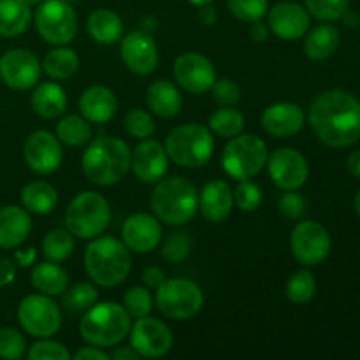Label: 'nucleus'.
Segmentation results:
<instances>
[{"label":"nucleus","mask_w":360,"mask_h":360,"mask_svg":"<svg viewBox=\"0 0 360 360\" xmlns=\"http://www.w3.org/2000/svg\"><path fill=\"white\" fill-rule=\"evenodd\" d=\"M132 267V257L125 243L112 236L91 239L84 250V269L95 285L112 288L127 280Z\"/></svg>","instance_id":"obj_3"},{"label":"nucleus","mask_w":360,"mask_h":360,"mask_svg":"<svg viewBox=\"0 0 360 360\" xmlns=\"http://www.w3.org/2000/svg\"><path fill=\"white\" fill-rule=\"evenodd\" d=\"M315 292V276L308 269H301L292 274L287 280V287H285V294H287L288 301H292L294 304H306V302L311 301Z\"/></svg>","instance_id":"obj_37"},{"label":"nucleus","mask_w":360,"mask_h":360,"mask_svg":"<svg viewBox=\"0 0 360 360\" xmlns=\"http://www.w3.org/2000/svg\"><path fill=\"white\" fill-rule=\"evenodd\" d=\"M32 231V218L23 206L0 210V248L13 250L23 245Z\"/></svg>","instance_id":"obj_25"},{"label":"nucleus","mask_w":360,"mask_h":360,"mask_svg":"<svg viewBox=\"0 0 360 360\" xmlns=\"http://www.w3.org/2000/svg\"><path fill=\"white\" fill-rule=\"evenodd\" d=\"M309 125L323 144L345 148L360 137V102L345 90H329L313 101Z\"/></svg>","instance_id":"obj_1"},{"label":"nucleus","mask_w":360,"mask_h":360,"mask_svg":"<svg viewBox=\"0 0 360 360\" xmlns=\"http://www.w3.org/2000/svg\"><path fill=\"white\" fill-rule=\"evenodd\" d=\"M111 221V207L104 195L81 192L65 211V227L74 238L94 239L104 234Z\"/></svg>","instance_id":"obj_7"},{"label":"nucleus","mask_w":360,"mask_h":360,"mask_svg":"<svg viewBox=\"0 0 360 360\" xmlns=\"http://www.w3.org/2000/svg\"><path fill=\"white\" fill-rule=\"evenodd\" d=\"M32 109L37 116L44 120H55L63 115L67 108L65 90L55 81H44L35 84L30 98Z\"/></svg>","instance_id":"obj_27"},{"label":"nucleus","mask_w":360,"mask_h":360,"mask_svg":"<svg viewBox=\"0 0 360 360\" xmlns=\"http://www.w3.org/2000/svg\"><path fill=\"white\" fill-rule=\"evenodd\" d=\"M35 259H37V250L34 246L20 248L14 252V264H16V267H21V269H27V267L34 266Z\"/></svg>","instance_id":"obj_50"},{"label":"nucleus","mask_w":360,"mask_h":360,"mask_svg":"<svg viewBox=\"0 0 360 360\" xmlns=\"http://www.w3.org/2000/svg\"><path fill=\"white\" fill-rule=\"evenodd\" d=\"M16 280V264L11 259L0 257V287H7Z\"/></svg>","instance_id":"obj_51"},{"label":"nucleus","mask_w":360,"mask_h":360,"mask_svg":"<svg viewBox=\"0 0 360 360\" xmlns=\"http://www.w3.org/2000/svg\"><path fill=\"white\" fill-rule=\"evenodd\" d=\"M18 320L28 336L51 338L62 327V311L49 295L30 294L21 299L18 306Z\"/></svg>","instance_id":"obj_11"},{"label":"nucleus","mask_w":360,"mask_h":360,"mask_svg":"<svg viewBox=\"0 0 360 360\" xmlns=\"http://www.w3.org/2000/svg\"><path fill=\"white\" fill-rule=\"evenodd\" d=\"M55 136L58 137L60 143L67 146L79 148L90 143L94 130H91V123L81 115H67L56 122Z\"/></svg>","instance_id":"obj_34"},{"label":"nucleus","mask_w":360,"mask_h":360,"mask_svg":"<svg viewBox=\"0 0 360 360\" xmlns=\"http://www.w3.org/2000/svg\"><path fill=\"white\" fill-rule=\"evenodd\" d=\"M260 125L267 136L285 139L301 132L304 127V112L294 102H276L262 112Z\"/></svg>","instance_id":"obj_22"},{"label":"nucleus","mask_w":360,"mask_h":360,"mask_svg":"<svg viewBox=\"0 0 360 360\" xmlns=\"http://www.w3.org/2000/svg\"><path fill=\"white\" fill-rule=\"evenodd\" d=\"M41 248L46 260L62 264L72 255L76 243H74V236L67 229H53L44 236Z\"/></svg>","instance_id":"obj_36"},{"label":"nucleus","mask_w":360,"mask_h":360,"mask_svg":"<svg viewBox=\"0 0 360 360\" xmlns=\"http://www.w3.org/2000/svg\"><path fill=\"white\" fill-rule=\"evenodd\" d=\"M211 90H213L214 101L220 105H236L241 101V88L227 77L214 81Z\"/></svg>","instance_id":"obj_48"},{"label":"nucleus","mask_w":360,"mask_h":360,"mask_svg":"<svg viewBox=\"0 0 360 360\" xmlns=\"http://www.w3.org/2000/svg\"><path fill=\"white\" fill-rule=\"evenodd\" d=\"M27 357L30 360H69L72 359V355L60 341H53L51 338H41L32 345Z\"/></svg>","instance_id":"obj_45"},{"label":"nucleus","mask_w":360,"mask_h":360,"mask_svg":"<svg viewBox=\"0 0 360 360\" xmlns=\"http://www.w3.org/2000/svg\"><path fill=\"white\" fill-rule=\"evenodd\" d=\"M141 278H143L146 288H155V290H157V288L164 283L165 274L164 271H162V267L148 266L146 269L143 271V274H141Z\"/></svg>","instance_id":"obj_49"},{"label":"nucleus","mask_w":360,"mask_h":360,"mask_svg":"<svg viewBox=\"0 0 360 360\" xmlns=\"http://www.w3.org/2000/svg\"><path fill=\"white\" fill-rule=\"evenodd\" d=\"M130 148L115 136H98L90 141L81 158L84 178L97 186H111L122 181L130 171Z\"/></svg>","instance_id":"obj_2"},{"label":"nucleus","mask_w":360,"mask_h":360,"mask_svg":"<svg viewBox=\"0 0 360 360\" xmlns=\"http://www.w3.org/2000/svg\"><path fill=\"white\" fill-rule=\"evenodd\" d=\"M234 204L245 213H252L262 204V190L252 179H241L234 190Z\"/></svg>","instance_id":"obj_44"},{"label":"nucleus","mask_w":360,"mask_h":360,"mask_svg":"<svg viewBox=\"0 0 360 360\" xmlns=\"http://www.w3.org/2000/svg\"><path fill=\"white\" fill-rule=\"evenodd\" d=\"M72 359L74 360H108L109 354H105L101 347H94V345H90V347L79 348V350L72 355Z\"/></svg>","instance_id":"obj_52"},{"label":"nucleus","mask_w":360,"mask_h":360,"mask_svg":"<svg viewBox=\"0 0 360 360\" xmlns=\"http://www.w3.org/2000/svg\"><path fill=\"white\" fill-rule=\"evenodd\" d=\"M267 172L274 185L283 192L299 190L309 174L308 162L301 151L294 148H278L267 155Z\"/></svg>","instance_id":"obj_14"},{"label":"nucleus","mask_w":360,"mask_h":360,"mask_svg":"<svg viewBox=\"0 0 360 360\" xmlns=\"http://www.w3.org/2000/svg\"><path fill=\"white\" fill-rule=\"evenodd\" d=\"M58 204V192L55 186L48 181H30L21 190V206L28 213L48 214Z\"/></svg>","instance_id":"obj_32"},{"label":"nucleus","mask_w":360,"mask_h":360,"mask_svg":"<svg viewBox=\"0 0 360 360\" xmlns=\"http://www.w3.org/2000/svg\"><path fill=\"white\" fill-rule=\"evenodd\" d=\"M41 74L42 63L30 49L14 48L0 56V79L11 90H30L39 83Z\"/></svg>","instance_id":"obj_13"},{"label":"nucleus","mask_w":360,"mask_h":360,"mask_svg":"<svg viewBox=\"0 0 360 360\" xmlns=\"http://www.w3.org/2000/svg\"><path fill=\"white\" fill-rule=\"evenodd\" d=\"M122 238L127 248L134 253H150L160 245L162 225L155 214H130L122 227Z\"/></svg>","instance_id":"obj_21"},{"label":"nucleus","mask_w":360,"mask_h":360,"mask_svg":"<svg viewBox=\"0 0 360 360\" xmlns=\"http://www.w3.org/2000/svg\"><path fill=\"white\" fill-rule=\"evenodd\" d=\"M32 11L25 0H0V37L13 39L25 34Z\"/></svg>","instance_id":"obj_30"},{"label":"nucleus","mask_w":360,"mask_h":360,"mask_svg":"<svg viewBox=\"0 0 360 360\" xmlns=\"http://www.w3.org/2000/svg\"><path fill=\"white\" fill-rule=\"evenodd\" d=\"M123 127L134 139H148L155 132V120L146 109L134 108L123 118Z\"/></svg>","instance_id":"obj_39"},{"label":"nucleus","mask_w":360,"mask_h":360,"mask_svg":"<svg viewBox=\"0 0 360 360\" xmlns=\"http://www.w3.org/2000/svg\"><path fill=\"white\" fill-rule=\"evenodd\" d=\"M340 30L334 25H319L306 35L304 55L315 62L330 58L340 46Z\"/></svg>","instance_id":"obj_31"},{"label":"nucleus","mask_w":360,"mask_h":360,"mask_svg":"<svg viewBox=\"0 0 360 360\" xmlns=\"http://www.w3.org/2000/svg\"><path fill=\"white\" fill-rule=\"evenodd\" d=\"M155 302L162 315L171 320H190L202 309L204 294L197 283L183 278L164 280L157 288Z\"/></svg>","instance_id":"obj_10"},{"label":"nucleus","mask_w":360,"mask_h":360,"mask_svg":"<svg viewBox=\"0 0 360 360\" xmlns=\"http://www.w3.org/2000/svg\"><path fill=\"white\" fill-rule=\"evenodd\" d=\"M350 0H304V6L311 16L320 21L340 20L348 9Z\"/></svg>","instance_id":"obj_42"},{"label":"nucleus","mask_w":360,"mask_h":360,"mask_svg":"<svg viewBox=\"0 0 360 360\" xmlns=\"http://www.w3.org/2000/svg\"><path fill=\"white\" fill-rule=\"evenodd\" d=\"M207 127H210V130L214 136H220L224 139H232V137L239 136L243 129H245V116H243L241 111L232 108V105H220L210 116Z\"/></svg>","instance_id":"obj_35"},{"label":"nucleus","mask_w":360,"mask_h":360,"mask_svg":"<svg viewBox=\"0 0 360 360\" xmlns=\"http://www.w3.org/2000/svg\"><path fill=\"white\" fill-rule=\"evenodd\" d=\"M347 169L352 176L360 178V151H355V153H352L350 157H348Z\"/></svg>","instance_id":"obj_56"},{"label":"nucleus","mask_w":360,"mask_h":360,"mask_svg":"<svg viewBox=\"0 0 360 360\" xmlns=\"http://www.w3.org/2000/svg\"><path fill=\"white\" fill-rule=\"evenodd\" d=\"M111 359H115V360H137L141 357L132 347H118L111 354Z\"/></svg>","instance_id":"obj_55"},{"label":"nucleus","mask_w":360,"mask_h":360,"mask_svg":"<svg viewBox=\"0 0 360 360\" xmlns=\"http://www.w3.org/2000/svg\"><path fill=\"white\" fill-rule=\"evenodd\" d=\"M290 248L299 264L319 266L330 253V236L316 221H299L290 236Z\"/></svg>","instance_id":"obj_12"},{"label":"nucleus","mask_w":360,"mask_h":360,"mask_svg":"<svg viewBox=\"0 0 360 360\" xmlns=\"http://www.w3.org/2000/svg\"><path fill=\"white\" fill-rule=\"evenodd\" d=\"M278 210L288 220H299L306 213V199L295 190H288L278 200Z\"/></svg>","instance_id":"obj_47"},{"label":"nucleus","mask_w":360,"mask_h":360,"mask_svg":"<svg viewBox=\"0 0 360 360\" xmlns=\"http://www.w3.org/2000/svg\"><path fill=\"white\" fill-rule=\"evenodd\" d=\"M146 105L160 118H174L181 111V91L167 79L153 81L146 90Z\"/></svg>","instance_id":"obj_26"},{"label":"nucleus","mask_w":360,"mask_h":360,"mask_svg":"<svg viewBox=\"0 0 360 360\" xmlns=\"http://www.w3.org/2000/svg\"><path fill=\"white\" fill-rule=\"evenodd\" d=\"M23 158L30 171H34L35 174L48 176L62 165V143L49 130H35L25 139Z\"/></svg>","instance_id":"obj_16"},{"label":"nucleus","mask_w":360,"mask_h":360,"mask_svg":"<svg viewBox=\"0 0 360 360\" xmlns=\"http://www.w3.org/2000/svg\"><path fill=\"white\" fill-rule=\"evenodd\" d=\"M354 206H355V211H357V214L360 217V190L357 192V195H355Z\"/></svg>","instance_id":"obj_58"},{"label":"nucleus","mask_w":360,"mask_h":360,"mask_svg":"<svg viewBox=\"0 0 360 360\" xmlns=\"http://www.w3.org/2000/svg\"><path fill=\"white\" fill-rule=\"evenodd\" d=\"M188 2L193 4V6L199 7V6H204V4H211V2H213V0H188Z\"/></svg>","instance_id":"obj_59"},{"label":"nucleus","mask_w":360,"mask_h":360,"mask_svg":"<svg viewBox=\"0 0 360 360\" xmlns=\"http://www.w3.org/2000/svg\"><path fill=\"white\" fill-rule=\"evenodd\" d=\"M27 340L23 334L14 327H2L0 329V359L18 360L25 355Z\"/></svg>","instance_id":"obj_43"},{"label":"nucleus","mask_w":360,"mask_h":360,"mask_svg":"<svg viewBox=\"0 0 360 360\" xmlns=\"http://www.w3.org/2000/svg\"><path fill=\"white\" fill-rule=\"evenodd\" d=\"M79 111L90 123H108L118 111V101L111 88L94 84L81 94Z\"/></svg>","instance_id":"obj_24"},{"label":"nucleus","mask_w":360,"mask_h":360,"mask_svg":"<svg viewBox=\"0 0 360 360\" xmlns=\"http://www.w3.org/2000/svg\"><path fill=\"white\" fill-rule=\"evenodd\" d=\"M150 204L153 214L165 225H185L199 210V193L186 178L172 176L155 183Z\"/></svg>","instance_id":"obj_4"},{"label":"nucleus","mask_w":360,"mask_h":360,"mask_svg":"<svg viewBox=\"0 0 360 360\" xmlns=\"http://www.w3.org/2000/svg\"><path fill=\"white\" fill-rule=\"evenodd\" d=\"M174 79L188 94L202 95L217 81V69L202 53L186 51L174 60Z\"/></svg>","instance_id":"obj_17"},{"label":"nucleus","mask_w":360,"mask_h":360,"mask_svg":"<svg viewBox=\"0 0 360 360\" xmlns=\"http://www.w3.org/2000/svg\"><path fill=\"white\" fill-rule=\"evenodd\" d=\"M120 55L130 72L148 76L158 65V48L155 39L146 30H134L120 39Z\"/></svg>","instance_id":"obj_18"},{"label":"nucleus","mask_w":360,"mask_h":360,"mask_svg":"<svg viewBox=\"0 0 360 360\" xmlns=\"http://www.w3.org/2000/svg\"><path fill=\"white\" fill-rule=\"evenodd\" d=\"M345 20V25H347V27H357L359 25V18L355 16L354 13H352V11H345V14L343 16H341Z\"/></svg>","instance_id":"obj_57"},{"label":"nucleus","mask_w":360,"mask_h":360,"mask_svg":"<svg viewBox=\"0 0 360 360\" xmlns=\"http://www.w3.org/2000/svg\"><path fill=\"white\" fill-rule=\"evenodd\" d=\"M199 210L207 221L221 224L234 210V190L221 179L206 183L199 195Z\"/></svg>","instance_id":"obj_23"},{"label":"nucleus","mask_w":360,"mask_h":360,"mask_svg":"<svg viewBox=\"0 0 360 360\" xmlns=\"http://www.w3.org/2000/svg\"><path fill=\"white\" fill-rule=\"evenodd\" d=\"M227 7L234 18L245 23L262 20L269 11L267 0H227Z\"/></svg>","instance_id":"obj_41"},{"label":"nucleus","mask_w":360,"mask_h":360,"mask_svg":"<svg viewBox=\"0 0 360 360\" xmlns=\"http://www.w3.org/2000/svg\"><path fill=\"white\" fill-rule=\"evenodd\" d=\"M269 27L262 20H257L250 27V37L255 42H266L269 39Z\"/></svg>","instance_id":"obj_53"},{"label":"nucleus","mask_w":360,"mask_h":360,"mask_svg":"<svg viewBox=\"0 0 360 360\" xmlns=\"http://www.w3.org/2000/svg\"><path fill=\"white\" fill-rule=\"evenodd\" d=\"M34 23L37 34L53 46L69 44L77 34V16L69 0H42Z\"/></svg>","instance_id":"obj_9"},{"label":"nucleus","mask_w":360,"mask_h":360,"mask_svg":"<svg viewBox=\"0 0 360 360\" xmlns=\"http://www.w3.org/2000/svg\"><path fill=\"white\" fill-rule=\"evenodd\" d=\"M77 69H79V56L72 48H67V44L55 46L42 60V70L56 81L69 79L77 72Z\"/></svg>","instance_id":"obj_33"},{"label":"nucleus","mask_w":360,"mask_h":360,"mask_svg":"<svg viewBox=\"0 0 360 360\" xmlns=\"http://www.w3.org/2000/svg\"><path fill=\"white\" fill-rule=\"evenodd\" d=\"M267 27L283 41H297L309 30V13L295 2H278L267 11Z\"/></svg>","instance_id":"obj_20"},{"label":"nucleus","mask_w":360,"mask_h":360,"mask_svg":"<svg viewBox=\"0 0 360 360\" xmlns=\"http://www.w3.org/2000/svg\"><path fill=\"white\" fill-rule=\"evenodd\" d=\"M130 169L139 181L155 185L165 178L169 169V157L164 144L157 139H141L130 153Z\"/></svg>","instance_id":"obj_19"},{"label":"nucleus","mask_w":360,"mask_h":360,"mask_svg":"<svg viewBox=\"0 0 360 360\" xmlns=\"http://www.w3.org/2000/svg\"><path fill=\"white\" fill-rule=\"evenodd\" d=\"M32 287L41 294L55 297V295L65 294L69 288V273L56 262L35 264L30 274Z\"/></svg>","instance_id":"obj_28"},{"label":"nucleus","mask_w":360,"mask_h":360,"mask_svg":"<svg viewBox=\"0 0 360 360\" xmlns=\"http://www.w3.org/2000/svg\"><path fill=\"white\" fill-rule=\"evenodd\" d=\"M192 252V239L185 232H172L162 243V257L172 264L183 262Z\"/></svg>","instance_id":"obj_46"},{"label":"nucleus","mask_w":360,"mask_h":360,"mask_svg":"<svg viewBox=\"0 0 360 360\" xmlns=\"http://www.w3.org/2000/svg\"><path fill=\"white\" fill-rule=\"evenodd\" d=\"M130 347L143 359H160L172 348V333L162 320L153 316L137 319L130 327Z\"/></svg>","instance_id":"obj_15"},{"label":"nucleus","mask_w":360,"mask_h":360,"mask_svg":"<svg viewBox=\"0 0 360 360\" xmlns=\"http://www.w3.org/2000/svg\"><path fill=\"white\" fill-rule=\"evenodd\" d=\"M267 164V146L264 139L253 134L232 137L221 153V167L231 178L252 179L262 172Z\"/></svg>","instance_id":"obj_8"},{"label":"nucleus","mask_w":360,"mask_h":360,"mask_svg":"<svg viewBox=\"0 0 360 360\" xmlns=\"http://www.w3.org/2000/svg\"><path fill=\"white\" fill-rule=\"evenodd\" d=\"M123 308L129 313L130 319H143L153 309V297L146 287H130L123 294Z\"/></svg>","instance_id":"obj_40"},{"label":"nucleus","mask_w":360,"mask_h":360,"mask_svg":"<svg viewBox=\"0 0 360 360\" xmlns=\"http://www.w3.org/2000/svg\"><path fill=\"white\" fill-rule=\"evenodd\" d=\"M65 292L63 306L72 313L86 311L98 301V292L91 283H77L72 288H67Z\"/></svg>","instance_id":"obj_38"},{"label":"nucleus","mask_w":360,"mask_h":360,"mask_svg":"<svg viewBox=\"0 0 360 360\" xmlns=\"http://www.w3.org/2000/svg\"><path fill=\"white\" fill-rule=\"evenodd\" d=\"M86 30L98 44H115L123 37V21L115 11L101 7L90 13Z\"/></svg>","instance_id":"obj_29"},{"label":"nucleus","mask_w":360,"mask_h":360,"mask_svg":"<svg viewBox=\"0 0 360 360\" xmlns=\"http://www.w3.org/2000/svg\"><path fill=\"white\" fill-rule=\"evenodd\" d=\"M132 327V319L115 301L95 302L79 322V334L88 345L108 348L123 343Z\"/></svg>","instance_id":"obj_5"},{"label":"nucleus","mask_w":360,"mask_h":360,"mask_svg":"<svg viewBox=\"0 0 360 360\" xmlns=\"http://www.w3.org/2000/svg\"><path fill=\"white\" fill-rule=\"evenodd\" d=\"M199 20L202 25H207V27H211V25L217 23V11H214V7H211L210 4H204V6H199Z\"/></svg>","instance_id":"obj_54"},{"label":"nucleus","mask_w":360,"mask_h":360,"mask_svg":"<svg viewBox=\"0 0 360 360\" xmlns=\"http://www.w3.org/2000/svg\"><path fill=\"white\" fill-rule=\"evenodd\" d=\"M165 151L174 164L185 169L202 167L214 151V136L202 123L178 125L165 137Z\"/></svg>","instance_id":"obj_6"},{"label":"nucleus","mask_w":360,"mask_h":360,"mask_svg":"<svg viewBox=\"0 0 360 360\" xmlns=\"http://www.w3.org/2000/svg\"><path fill=\"white\" fill-rule=\"evenodd\" d=\"M25 2H27L28 4V6H39V4H41L42 2V0H25Z\"/></svg>","instance_id":"obj_60"}]
</instances>
